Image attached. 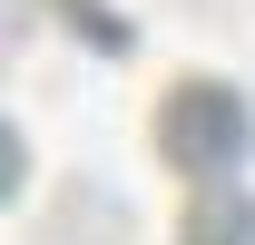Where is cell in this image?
Returning a JSON list of instances; mask_svg holds the SVG:
<instances>
[{"label": "cell", "mask_w": 255, "mask_h": 245, "mask_svg": "<svg viewBox=\"0 0 255 245\" xmlns=\"http://www.w3.org/2000/svg\"><path fill=\"white\" fill-rule=\"evenodd\" d=\"M187 245H255V196L246 186H196L187 196Z\"/></svg>", "instance_id": "2"}, {"label": "cell", "mask_w": 255, "mask_h": 245, "mask_svg": "<svg viewBox=\"0 0 255 245\" xmlns=\"http://www.w3.org/2000/svg\"><path fill=\"white\" fill-rule=\"evenodd\" d=\"M246 147H255V108L226 89V79H177V89L157 98V157L187 167L196 186H236Z\"/></svg>", "instance_id": "1"}]
</instances>
